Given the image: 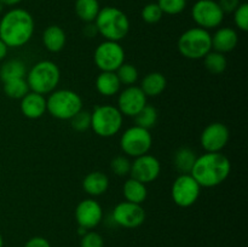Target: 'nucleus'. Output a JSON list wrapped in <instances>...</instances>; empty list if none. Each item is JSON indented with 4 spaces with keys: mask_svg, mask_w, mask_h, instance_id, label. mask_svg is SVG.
Masks as SVG:
<instances>
[{
    "mask_svg": "<svg viewBox=\"0 0 248 247\" xmlns=\"http://www.w3.org/2000/svg\"><path fill=\"white\" fill-rule=\"evenodd\" d=\"M34 18L27 10L12 9L0 19V39L7 47H22L34 34Z\"/></svg>",
    "mask_w": 248,
    "mask_h": 247,
    "instance_id": "f257e3e1",
    "label": "nucleus"
},
{
    "mask_svg": "<svg viewBox=\"0 0 248 247\" xmlns=\"http://www.w3.org/2000/svg\"><path fill=\"white\" fill-rule=\"evenodd\" d=\"M230 160L222 153H205L196 157L190 174L201 188H215L229 177Z\"/></svg>",
    "mask_w": 248,
    "mask_h": 247,
    "instance_id": "f03ea898",
    "label": "nucleus"
},
{
    "mask_svg": "<svg viewBox=\"0 0 248 247\" xmlns=\"http://www.w3.org/2000/svg\"><path fill=\"white\" fill-rule=\"evenodd\" d=\"M94 24L99 35L109 41L119 43L125 39L130 31V19L127 15L114 6H106L99 10Z\"/></svg>",
    "mask_w": 248,
    "mask_h": 247,
    "instance_id": "7ed1b4c3",
    "label": "nucleus"
},
{
    "mask_svg": "<svg viewBox=\"0 0 248 247\" xmlns=\"http://www.w3.org/2000/svg\"><path fill=\"white\" fill-rule=\"evenodd\" d=\"M29 90L40 94H50L56 90L61 80V70L52 61H40L27 73Z\"/></svg>",
    "mask_w": 248,
    "mask_h": 247,
    "instance_id": "20e7f679",
    "label": "nucleus"
},
{
    "mask_svg": "<svg viewBox=\"0 0 248 247\" xmlns=\"http://www.w3.org/2000/svg\"><path fill=\"white\" fill-rule=\"evenodd\" d=\"M177 47L183 57L188 60H201L212 51L210 31L200 27L188 29L179 36Z\"/></svg>",
    "mask_w": 248,
    "mask_h": 247,
    "instance_id": "39448f33",
    "label": "nucleus"
},
{
    "mask_svg": "<svg viewBox=\"0 0 248 247\" xmlns=\"http://www.w3.org/2000/svg\"><path fill=\"white\" fill-rule=\"evenodd\" d=\"M81 109V97L72 90H55L46 98V110L58 120H70Z\"/></svg>",
    "mask_w": 248,
    "mask_h": 247,
    "instance_id": "423d86ee",
    "label": "nucleus"
},
{
    "mask_svg": "<svg viewBox=\"0 0 248 247\" xmlns=\"http://www.w3.org/2000/svg\"><path fill=\"white\" fill-rule=\"evenodd\" d=\"M123 116L116 107L97 106L91 113V128L99 137H113L121 130Z\"/></svg>",
    "mask_w": 248,
    "mask_h": 247,
    "instance_id": "0eeeda50",
    "label": "nucleus"
},
{
    "mask_svg": "<svg viewBox=\"0 0 248 247\" xmlns=\"http://www.w3.org/2000/svg\"><path fill=\"white\" fill-rule=\"evenodd\" d=\"M153 144L149 130L135 125L124 131L120 138V147L127 156L138 157L148 154Z\"/></svg>",
    "mask_w": 248,
    "mask_h": 247,
    "instance_id": "6e6552de",
    "label": "nucleus"
},
{
    "mask_svg": "<svg viewBox=\"0 0 248 247\" xmlns=\"http://www.w3.org/2000/svg\"><path fill=\"white\" fill-rule=\"evenodd\" d=\"M93 61L101 72H115L125 63V51L116 41L106 40L94 50Z\"/></svg>",
    "mask_w": 248,
    "mask_h": 247,
    "instance_id": "1a4fd4ad",
    "label": "nucleus"
},
{
    "mask_svg": "<svg viewBox=\"0 0 248 247\" xmlns=\"http://www.w3.org/2000/svg\"><path fill=\"white\" fill-rule=\"evenodd\" d=\"M201 193V186L190 173L179 174L174 179L171 188L172 200L177 206L186 208L193 206L198 201Z\"/></svg>",
    "mask_w": 248,
    "mask_h": 247,
    "instance_id": "9d476101",
    "label": "nucleus"
},
{
    "mask_svg": "<svg viewBox=\"0 0 248 247\" xmlns=\"http://www.w3.org/2000/svg\"><path fill=\"white\" fill-rule=\"evenodd\" d=\"M191 16L198 27L206 31L219 27L224 19V14L215 0H198L193 5Z\"/></svg>",
    "mask_w": 248,
    "mask_h": 247,
    "instance_id": "9b49d317",
    "label": "nucleus"
},
{
    "mask_svg": "<svg viewBox=\"0 0 248 247\" xmlns=\"http://www.w3.org/2000/svg\"><path fill=\"white\" fill-rule=\"evenodd\" d=\"M111 218L119 227L126 228V229H135L144 223L145 211L142 205L123 201L114 207Z\"/></svg>",
    "mask_w": 248,
    "mask_h": 247,
    "instance_id": "f8f14e48",
    "label": "nucleus"
},
{
    "mask_svg": "<svg viewBox=\"0 0 248 247\" xmlns=\"http://www.w3.org/2000/svg\"><path fill=\"white\" fill-rule=\"evenodd\" d=\"M161 172V164L155 156L144 154L142 156L135 157L131 162V178L137 179L143 184H148L157 179Z\"/></svg>",
    "mask_w": 248,
    "mask_h": 247,
    "instance_id": "ddd939ff",
    "label": "nucleus"
},
{
    "mask_svg": "<svg viewBox=\"0 0 248 247\" xmlns=\"http://www.w3.org/2000/svg\"><path fill=\"white\" fill-rule=\"evenodd\" d=\"M230 132L227 125L212 123L203 128L200 136V143L206 153H220L229 142Z\"/></svg>",
    "mask_w": 248,
    "mask_h": 247,
    "instance_id": "4468645a",
    "label": "nucleus"
},
{
    "mask_svg": "<svg viewBox=\"0 0 248 247\" xmlns=\"http://www.w3.org/2000/svg\"><path fill=\"white\" fill-rule=\"evenodd\" d=\"M147 104V96L140 90V87L127 86L125 90L119 92L118 107L123 115L135 118Z\"/></svg>",
    "mask_w": 248,
    "mask_h": 247,
    "instance_id": "2eb2a0df",
    "label": "nucleus"
},
{
    "mask_svg": "<svg viewBox=\"0 0 248 247\" xmlns=\"http://www.w3.org/2000/svg\"><path fill=\"white\" fill-rule=\"evenodd\" d=\"M75 219L79 227L86 230L94 229L103 219V210L94 199H85L78 203L75 208Z\"/></svg>",
    "mask_w": 248,
    "mask_h": 247,
    "instance_id": "dca6fc26",
    "label": "nucleus"
},
{
    "mask_svg": "<svg viewBox=\"0 0 248 247\" xmlns=\"http://www.w3.org/2000/svg\"><path fill=\"white\" fill-rule=\"evenodd\" d=\"M21 111L23 116L31 120L41 118L46 113V98L44 94L29 91L21 99Z\"/></svg>",
    "mask_w": 248,
    "mask_h": 247,
    "instance_id": "f3484780",
    "label": "nucleus"
},
{
    "mask_svg": "<svg viewBox=\"0 0 248 247\" xmlns=\"http://www.w3.org/2000/svg\"><path fill=\"white\" fill-rule=\"evenodd\" d=\"M212 40V50L220 53L232 52L239 43V35L236 31L229 27H223L216 31L213 35H211Z\"/></svg>",
    "mask_w": 248,
    "mask_h": 247,
    "instance_id": "a211bd4d",
    "label": "nucleus"
},
{
    "mask_svg": "<svg viewBox=\"0 0 248 247\" xmlns=\"http://www.w3.org/2000/svg\"><path fill=\"white\" fill-rule=\"evenodd\" d=\"M82 188L85 193L90 196H101L108 190L109 188V178L106 173L101 171L90 172L82 179Z\"/></svg>",
    "mask_w": 248,
    "mask_h": 247,
    "instance_id": "6ab92c4d",
    "label": "nucleus"
},
{
    "mask_svg": "<svg viewBox=\"0 0 248 247\" xmlns=\"http://www.w3.org/2000/svg\"><path fill=\"white\" fill-rule=\"evenodd\" d=\"M67 36L60 26H48L43 33V44L50 52H60L64 48Z\"/></svg>",
    "mask_w": 248,
    "mask_h": 247,
    "instance_id": "aec40b11",
    "label": "nucleus"
},
{
    "mask_svg": "<svg viewBox=\"0 0 248 247\" xmlns=\"http://www.w3.org/2000/svg\"><path fill=\"white\" fill-rule=\"evenodd\" d=\"M167 86V80L162 73L153 72L145 75L140 84V90L147 97H157L165 91Z\"/></svg>",
    "mask_w": 248,
    "mask_h": 247,
    "instance_id": "412c9836",
    "label": "nucleus"
},
{
    "mask_svg": "<svg viewBox=\"0 0 248 247\" xmlns=\"http://www.w3.org/2000/svg\"><path fill=\"white\" fill-rule=\"evenodd\" d=\"M96 89L102 96L111 97L120 92L121 82L115 72H101L96 79Z\"/></svg>",
    "mask_w": 248,
    "mask_h": 247,
    "instance_id": "4be33fe9",
    "label": "nucleus"
},
{
    "mask_svg": "<svg viewBox=\"0 0 248 247\" xmlns=\"http://www.w3.org/2000/svg\"><path fill=\"white\" fill-rule=\"evenodd\" d=\"M123 193L125 196L126 201L133 203L142 205L148 196V190L145 184L140 183L137 179L130 178L124 183Z\"/></svg>",
    "mask_w": 248,
    "mask_h": 247,
    "instance_id": "5701e85b",
    "label": "nucleus"
},
{
    "mask_svg": "<svg viewBox=\"0 0 248 247\" xmlns=\"http://www.w3.org/2000/svg\"><path fill=\"white\" fill-rule=\"evenodd\" d=\"M196 154L191 148L182 147L176 152L173 157L174 167L181 174L190 173L196 160Z\"/></svg>",
    "mask_w": 248,
    "mask_h": 247,
    "instance_id": "b1692460",
    "label": "nucleus"
},
{
    "mask_svg": "<svg viewBox=\"0 0 248 247\" xmlns=\"http://www.w3.org/2000/svg\"><path fill=\"white\" fill-rule=\"evenodd\" d=\"M75 14L85 23L94 22L101 6L98 0H77L74 5Z\"/></svg>",
    "mask_w": 248,
    "mask_h": 247,
    "instance_id": "393cba45",
    "label": "nucleus"
},
{
    "mask_svg": "<svg viewBox=\"0 0 248 247\" xmlns=\"http://www.w3.org/2000/svg\"><path fill=\"white\" fill-rule=\"evenodd\" d=\"M27 68L22 61L19 60H9L0 67V79L2 82L11 79H18V77H26Z\"/></svg>",
    "mask_w": 248,
    "mask_h": 247,
    "instance_id": "a878e982",
    "label": "nucleus"
},
{
    "mask_svg": "<svg viewBox=\"0 0 248 247\" xmlns=\"http://www.w3.org/2000/svg\"><path fill=\"white\" fill-rule=\"evenodd\" d=\"M2 90L7 97L12 99H22L29 92V86L26 77L11 79L2 82Z\"/></svg>",
    "mask_w": 248,
    "mask_h": 247,
    "instance_id": "bb28decb",
    "label": "nucleus"
},
{
    "mask_svg": "<svg viewBox=\"0 0 248 247\" xmlns=\"http://www.w3.org/2000/svg\"><path fill=\"white\" fill-rule=\"evenodd\" d=\"M203 65L206 69L212 74H222L228 67V60L224 53L217 52V51H210L203 57Z\"/></svg>",
    "mask_w": 248,
    "mask_h": 247,
    "instance_id": "cd10ccee",
    "label": "nucleus"
},
{
    "mask_svg": "<svg viewBox=\"0 0 248 247\" xmlns=\"http://www.w3.org/2000/svg\"><path fill=\"white\" fill-rule=\"evenodd\" d=\"M135 121L136 125L140 127L150 130L157 123V110L155 109V107L145 104L144 108L135 116Z\"/></svg>",
    "mask_w": 248,
    "mask_h": 247,
    "instance_id": "c85d7f7f",
    "label": "nucleus"
},
{
    "mask_svg": "<svg viewBox=\"0 0 248 247\" xmlns=\"http://www.w3.org/2000/svg\"><path fill=\"white\" fill-rule=\"evenodd\" d=\"M116 75H118L119 80H120L121 85H126V86H132L137 82L138 80V70L131 63H123L118 69L115 70Z\"/></svg>",
    "mask_w": 248,
    "mask_h": 247,
    "instance_id": "c756f323",
    "label": "nucleus"
},
{
    "mask_svg": "<svg viewBox=\"0 0 248 247\" xmlns=\"http://www.w3.org/2000/svg\"><path fill=\"white\" fill-rule=\"evenodd\" d=\"M161 11L166 15H179L186 10V0H157L156 2Z\"/></svg>",
    "mask_w": 248,
    "mask_h": 247,
    "instance_id": "7c9ffc66",
    "label": "nucleus"
},
{
    "mask_svg": "<svg viewBox=\"0 0 248 247\" xmlns=\"http://www.w3.org/2000/svg\"><path fill=\"white\" fill-rule=\"evenodd\" d=\"M164 12L161 11L159 5L156 2H150L147 4L142 10V18L145 23L155 24L161 21Z\"/></svg>",
    "mask_w": 248,
    "mask_h": 247,
    "instance_id": "2f4dec72",
    "label": "nucleus"
},
{
    "mask_svg": "<svg viewBox=\"0 0 248 247\" xmlns=\"http://www.w3.org/2000/svg\"><path fill=\"white\" fill-rule=\"evenodd\" d=\"M70 124H72V127L75 131L85 132V131L91 127V113L89 110L81 109L77 115L70 119Z\"/></svg>",
    "mask_w": 248,
    "mask_h": 247,
    "instance_id": "473e14b6",
    "label": "nucleus"
},
{
    "mask_svg": "<svg viewBox=\"0 0 248 247\" xmlns=\"http://www.w3.org/2000/svg\"><path fill=\"white\" fill-rule=\"evenodd\" d=\"M110 169L114 174L119 177H125L130 174L131 171V161L128 157L124 155H118L110 161Z\"/></svg>",
    "mask_w": 248,
    "mask_h": 247,
    "instance_id": "72a5a7b5",
    "label": "nucleus"
},
{
    "mask_svg": "<svg viewBox=\"0 0 248 247\" xmlns=\"http://www.w3.org/2000/svg\"><path fill=\"white\" fill-rule=\"evenodd\" d=\"M234 22L235 26L242 31H248V4L241 2L236 10L234 11Z\"/></svg>",
    "mask_w": 248,
    "mask_h": 247,
    "instance_id": "f704fd0d",
    "label": "nucleus"
},
{
    "mask_svg": "<svg viewBox=\"0 0 248 247\" xmlns=\"http://www.w3.org/2000/svg\"><path fill=\"white\" fill-rule=\"evenodd\" d=\"M80 247H104L103 236L97 232L89 230L86 234L81 236Z\"/></svg>",
    "mask_w": 248,
    "mask_h": 247,
    "instance_id": "c9c22d12",
    "label": "nucleus"
},
{
    "mask_svg": "<svg viewBox=\"0 0 248 247\" xmlns=\"http://www.w3.org/2000/svg\"><path fill=\"white\" fill-rule=\"evenodd\" d=\"M218 5L222 9L223 14H234L235 10L241 4L240 0H218Z\"/></svg>",
    "mask_w": 248,
    "mask_h": 247,
    "instance_id": "e433bc0d",
    "label": "nucleus"
},
{
    "mask_svg": "<svg viewBox=\"0 0 248 247\" xmlns=\"http://www.w3.org/2000/svg\"><path fill=\"white\" fill-rule=\"evenodd\" d=\"M24 247H51V245L45 237L34 236L26 242Z\"/></svg>",
    "mask_w": 248,
    "mask_h": 247,
    "instance_id": "4c0bfd02",
    "label": "nucleus"
},
{
    "mask_svg": "<svg viewBox=\"0 0 248 247\" xmlns=\"http://www.w3.org/2000/svg\"><path fill=\"white\" fill-rule=\"evenodd\" d=\"M82 33H84V35L87 36V38H94V36L98 34V31H97V27L96 24H94V22L86 23V26L82 29Z\"/></svg>",
    "mask_w": 248,
    "mask_h": 247,
    "instance_id": "58836bf2",
    "label": "nucleus"
},
{
    "mask_svg": "<svg viewBox=\"0 0 248 247\" xmlns=\"http://www.w3.org/2000/svg\"><path fill=\"white\" fill-rule=\"evenodd\" d=\"M7 50H9V47H7V46L4 44V41L0 39V62L6 57Z\"/></svg>",
    "mask_w": 248,
    "mask_h": 247,
    "instance_id": "ea45409f",
    "label": "nucleus"
},
{
    "mask_svg": "<svg viewBox=\"0 0 248 247\" xmlns=\"http://www.w3.org/2000/svg\"><path fill=\"white\" fill-rule=\"evenodd\" d=\"M21 1L22 0H0V2H1L4 6H16V5H18Z\"/></svg>",
    "mask_w": 248,
    "mask_h": 247,
    "instance_id": "a19ab883",
    "label": "nucleus"
},
{
    "mask_svg": "<svg viewBox=\"0 0 248 247\" xmlns=\"http://www.w3.org/2000/svg\"><path fill=\"white\" fill-rule=\"evenodd\" d=\"M2 246H4V239H2L1 234H0V247H2Z\"/></svg>",
    "mask_w": 248,
    "mask_h": 247,
    "instance_id": "79ce46f5",
    "label": "nucleus"
},
{
    "mask_svg": "<svg viewBox=\"0 0 248 247\" xmlns=\"http://www.w3.org/2000/svg\"><path fill=\"white\" fill-rule=\"evenodd\" d=\"M2 10H4V5H2L1 2H0V12H2Z\"/></svg>",
    "mask_w": 248,
    "mask_h": 247,
    "instance_id": "37998d69",
    "label": "nucleus"
}]
</instances>
